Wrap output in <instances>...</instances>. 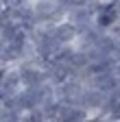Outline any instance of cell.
Segmentation results:
<instances>
[{"label": "cell", "mask_w": 120, "mask_h": 122, "mask_svg": "<svg viewBox=\"0 0 120 122\" xmlns=\"http://www.w3.org/2000/svg\"><path fill=\"white\" fill-rule=\"evenodd\" d=\"M18 33H20V26L18 24H13V22L0 24V41H2V44H11L13 39L18 37Z\"/></svg>", "instance_id": "obj_8"}, {"label": "cell", "mask_w": 120, "mask_h": 122, "mask_svg": "<svg viewBox=\"0 0 120 122\" xmlns=\"http://www.w3.org/2000/svg\"><path fill=\"white\" fill-rule=\"evenodd\" d=\"M18 72H20L22 89H31V87H39L44 83H48L46 70H44L37 61H24V63H20Z\"/></svg>", "instance_id": "obj_1"}, {"label": "cell", "mask_w": 120, "mask_h": 122, "mask_svg": "<svg viewBox=\"0 0 120 122\" xmlns=\"http://www.w3.org/2000/svg\"><path fill=\"white\" fill-rule=\"evenodd\" d=\"M105 94H100L98 89H94V87H85L83 89V94H81V100H79V107L87 113V116H96V113H100V109H103V105H105Z\"/></svg>", "instance_id": "obj_5"}, {"label": "cell", "mask_w": 120, "mask_h": 122, "mask_svg": "<svg viewBox=\"0 0 120 122\" xmlns=\"http://www.w3.org/2000/svg\"><path fill=\"white\" fill-rule=\"evenodd\" d=\"M50 30V37L57 41L59 48H72V46H77V39H79V28L72 26L70 22H59L55 26L48 28Z\"/></svg>", "instance_id": "obj_2"}, {"label": "cell", "mask_w": 120, "mask_h": 122, "mask_svg": "<svg viewBox=\"0 0 120 122\" xmlns=\"http://www.w3.org/2000/svg\"><path fill=\"white\" fill-rule=\"evenodd\" d=\"M66 22H70L72 26H77L79 33H81V30H85V28H89V26H94V13L87 9V0H81L77 7L68 9Z\"/></svg>", "instance_id": "obj_4"}, {"label": "cell", "mask_w": 120, "mask_h": 122, "mask_svg": "<svg viewBox=\"0 0 120 122\" xmlns=\"http://www.w3.org/2000/svg\"><path fill=\"white\" fill-rule=\"evenodd\" d=\"M87 85L79 79H70L66 81L63 85H59L57 87V100L61 102V105H74V107H79V100H81V94H83V89Z\"/></svg>", "instance_id": "obj_3"}, {"label": "cell", "mask_w": 120, "mask_h": 122, "mask_svg": "<svg viewBox=\"0 0 120 122\" xmlns=\"http://www.w3.org/2000/svg\"><path fill=\"white\" fill-rule=\"evenodd\" d=\"M89 116L74 105H59V113H57V122H85Z\"/></svg>", "instance_id": "obj_7"}, {"label": "cell", "mask_w": 120, "mask_h": 122, "mask_svg": "<svg viewBox=\"0 0 120 122\" xmlns=\"http://www.w3.org/2000/svg\"><path fill=\"white\" fill-rule=\"evenodd\" d=\"M118 11H116V2H105L103 11L94 15V26L100 30V33H109L111 26L118 22Z\"/></svg>", "instance_id": "obj_6"}]
</instances>
